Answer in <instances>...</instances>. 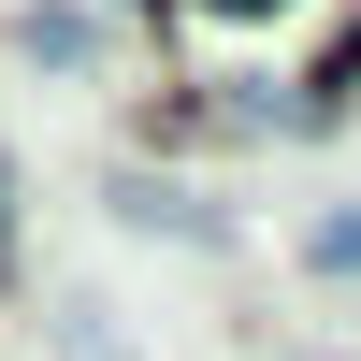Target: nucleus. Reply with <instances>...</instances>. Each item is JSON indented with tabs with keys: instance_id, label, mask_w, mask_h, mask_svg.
I'll return each mask as SVG.
<instances>
[{
	"instance_id": "1",
	"label": "nucleus",
	"mask_w": 361,
	"mask_h": 361,
	"mask_svg": "<svg viewBox=\"0 0 361 361\" xmlns=\"http://www.w3.org/2000/svg\"><path fill=\"white\" fill-rule=\"evenodd\" d=\"M116 202H130L145 231H217V202H188V188H159V173H145V188H116Z\"/></svg>"
},
{
	"instance_id": "2",
	"label": "nucleus",
	"mask_w": 361,
	"mask_h": 361,
	"mask_svg": "<svg viewBox=\"0 0 361 361\" xmlns=\"http://www.w3.org/2000/svg\"><path fill=\"white\" fill-rule=\"evenodd\" d=\"M318 260H333V275H361V217H318Z\"/></svg>"
},
{
	"instance_id": "3",
	"label": "nucleus",
	"mask_w": 361,
	"mask_h": 361,
	"mask_svg": "<svg viewBox=\"0 0 361 361\" xmlns=\"http://www.w3.org/2000/svg\"><path fill=\"white\" fill-rule=\"evenodd\" d=\"M202 15H275V0H202Z\"/></svg>"
}]
</instances>
